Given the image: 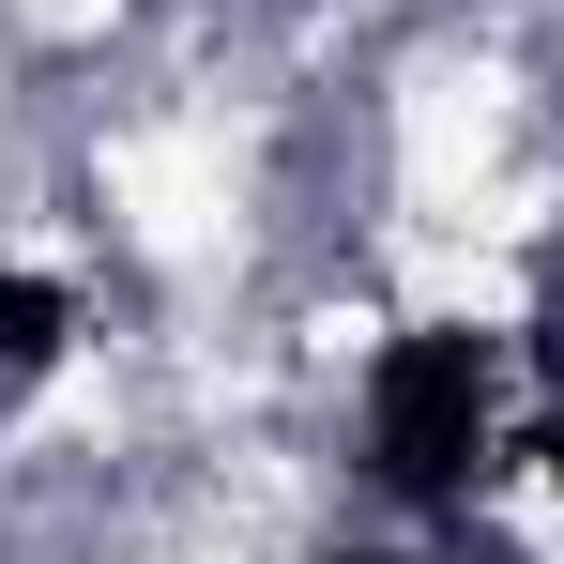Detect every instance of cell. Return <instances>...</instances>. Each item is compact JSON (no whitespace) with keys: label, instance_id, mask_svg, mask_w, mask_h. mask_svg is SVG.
<instances>
[{"label":"cell","instance_id":"6da1fadb","mask_svg":"<svg viewBox=\"0 0 564 564\" xmlns=\"http://www.w3.org/2000/svg\"><path fill=\"white\" fill-rule=\"evenodd\" d=\"M473 427H488V367H473V336H412V351L381 367V473H397V488H458Z\"/></svg>","mask_w":564,"mask_h":564},{"label":"cell","instance_id":"7a4b0ae2","mask_svg":"<svg viewBox=\"0 0 564 564\" xmlns=\"http://www.w3.org/2000/svg\"><path fill=\"white\" fill-rule=\"evenodd\" d=\"M46 321H62V305H46V290H0V351H15V367H31V351H46Z\"/></svg>","mask_w":564,"mask_h":564},{"label":"cell","instance_id":"3957f363","mask_svg":"<svg viewBox=\"0 0 564 564\" xmlns=\"http://www.w3.org/2000/svg\"><path fill=\"white\" fill-rule=\"evenodd\" d=\"M550 458H564V443H550Z\"/></svg>","mask_w":564,"mask_h":564}]
</instances>
